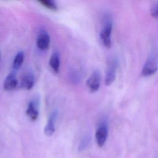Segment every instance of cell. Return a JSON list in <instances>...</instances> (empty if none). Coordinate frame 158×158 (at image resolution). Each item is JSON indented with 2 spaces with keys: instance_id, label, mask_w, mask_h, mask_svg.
I'll list each match as a JSON object with an SVG mask.
<instances>
[{
  "instance_id": "8fae6325",
  "label": "cell",
  "mask_w": 158,
  "mask_h": 158,
  "mask_svg": "<svg viewBox=\"0 0 158 158\" xmlns=\"http://www.w3.org/2000/svg\"><path fill=\"white\" fill-rule=\"evenodd\" d=\"M60 54L58 51H55L51 55L49 59V65L55 73H58L60 68Z\"/></svg>"
},
{
  "instance_id": "3957f363",
  "label": "cell",
  "mask_w": 158,
  "mask_h": 158,
  "mask_svg": "<svg viewBox=\"0 0 158 158\" xmlns=\"http://www.w3.org/2000/svg\"><path fill=\"white\" fill-rule=\"evenodd\" d=\"M118 64V60L116 58H112L109 60L105 77L106 85L109 86L115 81Z\"/></svg>"
},
{
  "instance_id": "5bb4252c",
  "label": "cell",
  "mask_w": 158,
  "mask_h": 158,
  "mask_svg": "<svg viewBox=\"0 0 158 158\" xmlns=\"http://www.w3.org/2000/svg\"><path fill=\"white\" fill-rule=\"evenodd\" d=\"M151 14L153 17L158 18V2L152 6L151 9Z\"/></svg>"
},
{
  "instance_id": "8992f818",
  "label": "cell",
  "mask_w": 158,
  "mask_h": 158,
  "mask_svg": "<svg viewBox=\"0 0 158 158\" xmlns=\"http://www.w3.org/2000/svg\"><path fill=\"white\" fill-rule=\"evenodd\" d=\"M49 44L50 36L49 33L44 30H41L36 40V44L38 48L41 50H46L49 48Z\"/></svg>"
},
{
  "instance_id": "9c48e42d",
  "label": "cell",
  "mask_w": 158,
  "mask_h": 158,
  "mask_svg": "<svg viewBox=\"0 0 158 158\" xmlns=\"http://www.w3.org/2000/svg\"><path fill=\"white\" fill-rule=\"evenodd\" d=\"M26 114L27 116L29 117V118L33 121H35L38 118L39 112L36 101H31L28 103L26 110Z\"/></svg>"
},
{
  "instance_id": "7c38bea8",
  "label": "cell",
  "mask_w": 158,
  "mask_h": 158,
  "mask_svg": "<svg viewBox=\"0 0 158 158\" xmlns=\"http://www.w3.org/2000/svg\"><path fill=\"white\" fill-rule=\"evenodd\" d=\"M24 60V53L22 51H19V52L17 53V54L15 56V58L14 59L13 62V69L14 70H17L19 69Z\"/></svg>"
},
{
  "instance_id": "6da1fadb",
  "label": "cell",
  "mask_w": 158,
  "mask_h": 158,
  "mask_svg": "<svg viewBox=\"0 0 158 158\" xmlns=\"http://www.w3.org/2000/svg\"><path fill=\"white\" fill-rule=\"evenodd\" d=\"M112 30V23L110 21L107 20L104 24L100 33L99 37L103 46L106 48H110L112 45L111 33Z\"/></svg>"
},
{
  "instance_id": "5b68a950",
  "label": "cell",
  "mask_w": 158,
  "mask_h": 158,
  "mask_svg": "<svg viewBox=\"0 0 158 158\" xmlns=\"http://www.w3.org/2000/svg\"><path fill=\"white\" fill-rule=\"evenodd\" d=\"M108 135V127L105 123H102L97 128L95 133V139L98 146L102 147L107 139Z\"/></svg>"
},
{
  "instance_id": "277c9868",
  "label": "cell",
  "mask_w": 158,
  "mask_h": 158,
  "mask_svg": "<svg viewBox=\"0 0 158 158\" xmlns=\"http://www.w3.org/2000/svg\"><path fill=\"white\" fill-rule=\"evenodd\" d=\"M101 77L98 70H95L90 75L86 81V86L91 93L97 91L100 87Z\"/></svg>"
},
{
  "instance_id": "52a82bcc",
  "label": "cell",
  "mask_w": 158,
  "mask_h": 158,
  "mask_svg": "<svg viewBox=\"0 0 158 158\" xmlns=\"http://www.w3.org/2000/svg\"><path fill=\"white\" fill-rule=\"evenodd\" d=\"M57 110H54L50 115L48 122L44 127V132L46 136H50L53 135L55 131V124L57 118Z\"/></svg>"
},
{
  "instance_id": "7a4b0ae2",
  "label": "cell",
  "mask_w": 158,
  "mask_h": 158,
  "mask_svg": "<svg viewBox=\"0 0 158 158\" xmlns=\"http://www.w3.org/2000/svg\"><path fill=\"white\" fill-rule=\"evenodd\" d=\"M158 70V60L155 56H150L145 62L141 72L143 77L154 75Z\"/></svg>"
},
{
  "instance_id": "30bf717a",
  "label": "cell",
  "mask_w": 158,
  "mask_h": 158,
  "mask_svg": "<svg viewBox=\"0 0 158 158\" xmlns=\"http://www.w3.org/2000/svg\"><path fill=\"white\" fill-rule=\"evenodd\" d=\"M17 80L14 73H9L4 81V89L6 91H10L15 89L17 85Z\"/></svg>"
},
{
  "instance_id": "ba28073f",
  "label": "cell",
  "mask_w": 158,
  "mask_h": 158,
  "mask_svg": "<svg viewBox=\"0 0 158 158\" xmlns=\"http://www.w3.org/2000/svg\"><path fill=\"white\" fill-rule=\"evenodd\" d=\"M34 84H35V77L33 75V73L30 72H28L24 74L21 80L20 87L23 89L30 90L33 88Z\"/></svg>"
},
{
  "instance_id": "9a60e30c",
  "label": "cell",
  "mask_w": 158,
  "mask_h": 158,
  "mask_svg": "<svg viewBox=\"0 0 158 158\" xmlns=\"http://www.w3.org/2000/svg\"><path fill=\"white\" fill-rule=\"evenodd\" d=\"M88 143H89V138L87 136L83 138L80 143V149L82 150V149H85L88 146Z\"/></svg>"
},
{
  "instance_id": "4fadbf2b",
  "label": "cell",
  "mask_w": 158,
  "mask_h": 158,
  "mask_svg": "<svg viewBox=\"0 0 158 158\" xmlns=\"http://www.w3.org/2000/svg\"><path fill=\"white\" fill-rule=\"evenodd\" d=\"M38 2L41 4L43 6L46 7L48 9H49L52 10H57V6L54 1L51 0H41L38 1Z\"/></svg>"
}]
</instances>
